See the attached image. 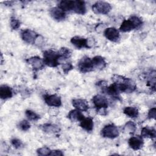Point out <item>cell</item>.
I'll list each match as a JSON object with an SVG mask.
<instances>
[{"mask_svg":"<svg viewBox=\"0 0 156 156\" xmlns=\"http://www.w3.org/2000/svg\"><path fill=\"white\" fill-rule=\"evenodd\" d=\"M112 79L120 92L130 93L133 92L136 88L135 83L129 78L115 74L112 77Z\"/></svg>","mask_w":156,"mask_h":156,"instance_id":"1","label":"cell"},{"mask_svg":"<svg viewBox=\"0 0 156 156\" xmlns=\"http://www.w3.org/2000/svg\"><path fill=\"white\" fill-rule=\"evenodd\" d=\"M143 24L142 20L136 15L131 16L128 20L123 21L120 26L119 30L122 32H128L134 29H139Z\"/></svg>","mask_w":156,"mask_h":156,"instance_id":"2","label":"cell"},{"mask_svg":"<svg viewBox=\"0 0 156 156\" xmlns=\"http://www.w3.org/2000/svg\"><path fill=\"white\" fill-rule=\"evenodd\" d=\"M62 60L59 52L52 49L44 51L43 52V62L44 65L49 67H57L60 64Z\"/></svg>","mask_w":156,"mask_h":156,"instance_id":"3","label":"cell"},{"mask_svg":"<svg viewBox=\"0 0 156 156\" xmlns=\"http://www.w3.org/2000/svg\"><path fill=\"white\" fill-rule=\"evenodd\" d=\"M78 69L82 73L91 72L94 69L92 59L87 56L83 57L78 62Z\"/></svg>","mask_w":156,"mask_h":156,"instance_id":"4","label":"cell"},{"mask_svg":"<svg viewBox=\"0 0 156 156\" xmlns=\"http://www.w3.org/2000/svg\"><path fill=\"white\" fill-rule=\"evenodd\" d=\"M92 102L98 112H102H102H106L105 109L108 106V102L105 96L100 94L95 95L92 99Z\"/></svg>","mask_w":156,"mask_h":156,"instance_id":"5","label":"cell"},{"mask_svg":"<svg viewBox=\"0 0 156 156\" xmlns=\"http://www.w3.org/2000/svg\"><path fill=\"white\" fill-rule=\"evenodd\" d=\"M119 133V132L118 127L113 124H109L106 125L104 127L101 132L102 136L110 139L116 138L118 136Z\"/></svg>","mask_w":156,"mask_h":156,"instance_id":"6","label":"cell"},{"mask_svg":"<svg viewBox=\"0 0 156 156\" xmlns=\"http://www.w3.org/2000/svg\"><path fill=\"white\" fill-rule=\"evenodd\" d=\"M112 9L111 5L104 1H98L92 5V10L96 14L106 15Z\"/></svg>","mask_w":156,"mask_h":156,"instance_id":"7","label":"cell"},{"mask_svg":"<svg viewBox=\"0 0 156 156\" xmlns=\"http://www.w3.org/2000/svg\"><path fill=\"white\" fill-rule=\"evenodd\" d=\"M21 37L26 43L28 44H35L40 35L31 29H26L21 31Z\"/></svg>","mask_w":156,"mask_h":156,"instance_id":"8","label":"cell"},{"mask_svg":"<svg viewBox=\"0 0 156 156\" xmlns=\"http://www.w3.org/2000/svg\"><path fill=\"white\" fill-rule=\"evenodd\" d=\"M43 98L45 103L49 106L59 107L62 105L61 98L56 94H45Z\"/></svg>","mask_w":156,"mask_h":156,"instance_id":"9","label":"cell"},{"mask_svg":"<svg viewBox=\"0 0 156 156\" xmlns=\"http://www.w3.org/2000/svg\"><path fill=\"white\" fill-rule=\"evenodd\" d=\"M26 62L32 66V68L35 71H38L41 70L44 67V63L43 62V60L38 56H34L30 57L26 60Z\"/></svg>","mask_w":156,"mask_h":156,"instance_id":"10","label":"cell"},{"mask_svg":"<svg viewBox=\"0 0 156 156\" xmlns=\"http://www.w3.org/2000/svg\"><path fill=\"white\" fill-rule=\"evenodd\" d=\"M71 43L77 49L90 48L88 43V40L79 36H75L71 38Z\"/></svg>","mask_w":156,"mask_h":156,"instance_id":"11","label":"cell"},{"mask_svg":"<svg viewBox=\"0 0 156 156\" xmlns=\"http://www.w3.org/2000/svg\"><path fill=\"white\" fill-rule=\"evenodd\" d=\"M104 34L107 39L113 42L117 41L120 37L118 30L115 27H108L105 29Z\"/></svg>","mask_w":156,"mask_h":156,"instance_id":"12","label":"cell"},{"mask_svg":"<svg viewBox=\"0 0 156 156\" xmlns=\"http://www.w3.org/2000/svg\"><path fill=\"white\" fill-rule=\"evenodd\" d=\"M128 143L130 148L135 151H137L143 147L144 141L141 136L137 135L130 138L128 141Z\"/></svg>","mask_w":156,"mask_h":156,"instance_id":"13","label":"cell"},{"mask_svg":"<svg viewBox=\"0 0 156 156\" xmlns=\"http://www.w3.org/2000/svg\"><path fill=\"white\" fill-rule=\"evenodd\" d=\"M49 13L52 18L57 21L64 20L66 18V13L58 7H54L49 10Z\"/></svg>","mask_w":156,"mask_h":156,"instance_id":"14","label":"cell"},{"mask_svg":"<svg viewBox=\"0 0 156 156\" xmlns=\"http://www.w3.org/2000/svg\"><path fill=\"white\" fill-rule=\"evenodd\" d=\"M72 105L76 109L80 111L87 112L89 108L88 102L83 99H74L72 100Z\"/></svg>","mask_w":156,"mask_h":156,"instance_id":"15","label":"cell"},{"mask_svg":"<svg viewBox=\"0 0 156 156\" xmlns=\"http://www.w3.org/2000/svg\"><path fill=\"white\" fill-rule=\"evenodd\" d=\"M105 90L104 91L108 94L109 96H112V98H116V99H120V96H119V94H120V91L118 90L117 86L116 85V84L115 83L111 84L109 87H104Z\"/></svg>","mask_w":156,"mask_h":156,"instance_id":"16","label":"cell"},{"mask_svg":"<svg viewBox=\"0 0 156 156\" xmlns=\"http://www.w3.org/2000/svg\"><path fill=\"white\" fill-rule=\"evenodd\" d=\"M68 118L73 122H77V121L80 122L85 117L82 113L81 111L77 109H74V110H71L69 112L68 115Z\"/></svg>","mask_w":156,"mask_h":156,"instance_id":"17","label":"cell"},{"mask_svg":"<svg viewBox=\"0 0 156 156\" xmlns=\"http://www.w3.org/2000/svg\"><path fill=\"white\" fill-rule=\"evenodd\" d=\"M91 59H92V62L93 63L94 69H97L101 70L106 67L107 63H106L105 59L102 57L97 55V56L94 57Z\"/></svg>","mask_w":156,"mask_h":156,"instance_id":"18","label":"cell"},{"mask_svg":"<svg viewBox=\"0 0 156 156\" xmlns=\"http://www.w3.org/2000/svg\"><path fill=\"white\" fill-rule=\"evenodd\" d=\"M13 96V90L10 87L3 85L0 87V98L2 99H7Z\"/></svg>","mask_w":156,"mask_h":156,"instance_id":"19","label":"cell"},{"mask_svg":"<svg viewBox=\"0 0 156 156\" xmlns=\"http://www.w3.org/2000/svg\"><path fill=\"white\" fill-rule=\"evenodd\" d=\"M86 5L83 1H74L73 12L77 14L84 15L86 13Z\"/></svg>","mask_w":156,"mask_h":156,"instance_id":"20","label":"cell"},{"mask_svg":"<svg viewBox=\"0 0 156 156\" xmlns=\"http://www.w3.org/2000/svg\"><path fill=\"white\" fill-rule=\"evenodd\" d=\"M74 1H62L59 2L58 7L65 12H73Z\"/></svg>","mask_w":156,"mask_h":156,"instance_id":"21","label":"cell"},{"mask_svg":"<svg viewBox=\"0 0 156 156\" xmlns=\"http://www.w3.org/2000/svg\"><path fill=\"white\" fill-rule=\"evenodd\" d=\"M93 121L91 118H85L80 121V126L87 132L92 131L93 129Z\"/></svg>","mask_w":156,"mask_h":156,"instance_id":"22","label":"cell"},{"mask_svg":"<svg viewBox=\"0 0 156 156\" xmlns=\"http://www.w3.org/2000/svg\"><path fill=\"white\" fill-rule=\"evenodd\" d=\"M40 127L46 133H57L60 131V128L58 126L50 123H46L41 125Z\"/></svg>","mask_w":156,"mask_h":156,"instance_id":"23","label":"cell"},{"mask_svg":"<svg viewBox=\"0 0 156 156\" xmlns=\"http://www.w3.org/2000/svg\"><path fill=\"white\" fill-rule=\"evenodd\" d=\"M155 130L152 127H144L142 128L141 131V136L143 138H155Z\"/></svg>","mask_w":156,"mask_h":156,"instance_id":"24","label":"cell"},{"mask_svg":"<svg viewBox=\"0 0 156 156\" xmlns=\"http://www.w3.org/2000/svg\"><path fill=\"white\" fill-rule=\"evenodd\" d=\"M123 113L127 116L132 118H137L139 114L138 110L134 107H126L123 110Z\"/></svg>","mask_w":156,"mask_h":156,"instance_id":"25","label":"cell"},{"mask_svg":"<svg viewBox=\"0 0 156 156\" xmlns=\"http://www.w3.org/2000/svg\"><path fill=\"white\" fill-rule=\"evenodd\" d=\"M58 52L61 55L62 60H63V59L66 60V59L70 58L71 56V54H72L71 50L69 49L68 48H65V47L60 48V49Z\"/></svg>","mask_w":156,"mask_h":156,"instance_id":"26","label":"cell"},{"mask_svg":"<svg viewBox=\"0 0 156 156\" xmlns=\"http://www.w3.org/2000/svg\"><path fill=\"white\" fill-rule=\"evenodd\" d=\"M25 114L27 119L30 121H37L40 118L38 114L30 110H27L25 112Z\"/></svg>","mask_w":156,"mask_h":156,"instance_id":"27","label":"cell"},{"mask_svg":"<svg viewBox=\"0 0 156 156\" xmlns=\"http://www.w3.org/2000/svg\"><path fill=\"white\" fill-rule=\"evenodd\" d=\"M10 27L13 30H17L21 25L20 21L15 16H12L10 17Z\"/></svg>","mask_w":156,"mask_h":156,"instance_id":"28","label":"cell"},{"mask_svg":"<svg viewBox=\"0 0 156 156\" xmlns=\"http://www.w3.org/2000/svg\"><path fill=\"white\" fill-rule=\"evenodd\" d=\"M124 130L129 133H133L136 130V126L132 121H129L124 126Z\"/></svg>","mask_w":156,"mask_h":156,"instance_id":"29","label":"cell"},{"mask_svg":"<svg viewBox=\"0 0 156 156\" xmlns=\"http://www.w3.org/2000/svg\"><path fill=\"white\" fill-rule=\"evenodd\" d=\"M37 152L40 155H50L51 150L46 146L39 148L37 150Z\"/></svg>","mask_w":156,"mask_h":156,"instance_id":"30","label":"cell"},{"mask_svg":"<svg viewBox=\"0 0 156 156\" xmlns=\"http://www.w3.org/2000/svg\"><path fill=\"white\" fill-rule=\"evenodd\" d=\"M18 127L21 130L27 131L30 129V123L28 121L23 120L21 122H20V123L18 124Z\"/></svg>","mask_w":156,"mask_h":156,"instance_id":"31","label":"cell"},{"mask_svg":"<svg viewBox=\"0 0 156 156\" xmlns=\"http://www.w3.org/2000/svg\"><path fill=\"white\" fill-rule=\"evenodd\" d=\"M11 144L16 149H20L23 147V142L18 138H13L11 140Z\"/></svg>","mask_w":156,"mask_h":156,"instance_id":"32","label":"cell"},{"mask_svg":"<svg viewBox=\"0 0 156 156\" xmlns=\"http://www.w3.org/2000/svg\"><path fill=\"white\" fill-rule=\"evenodd\" d=\"M73 69V66L70 62H66L62 65V69L65 74H68Z\"/></svg>","mask_w":156,"mask_h":156,"instance_id":"33","label":"cell"},{"mask_svg":"<svg viewBox=\"0 0 156 156\" xmlns=\"http://www.w3.org/2000/svg\"><path fill=\"white\" fill-rule=\"evenodd\" d=\"M155 114H156V108L155 107L151 108L147 114L148 119H155Z\"/></svg>","mask_w":156,"mask_h":156,"instance_id":"34","label":"cell"},{"mask_svg":"<svg viewBox=\"0 0 156 156\" xmlns=\"http://www.w3.org/2000/svg\"><path fill=\"white\" fill-rule=\"evenodd\" d=\"M50 155H57V156L63 155V153L60 150H53V151H51Z\"/></svg>","mask_w":156,"mask_h":156,"instance_id":"35","label":"cell"},{"mask_svg":"<svg viewBox=\"0 0 156 156\" xmlns=\"http://www.w3.org/2000/svg\"><path fill=\"white\" fill-rule=\"evenodd\" d=\"M14 2V1H5V2H4V3L6 5H12V4Z\"/></svg>","mask_w":156,"mask_h":156,"instance_id":"36","label":"cell"}]
</instances>
